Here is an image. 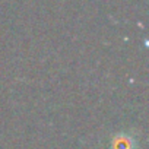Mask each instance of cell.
Listing matches in <instances>:
<instances>
[{
    "label": "cell",
    "mask_w": 149,
    "mask_h": 149,
    "mask_svg": "<svg viewBox=\"0 0 149 149\" xmlns=\"http://www.w3.org/2000/svg\"><path fill=\"white\" fill-rule=\"evenodd\" d=\"M133 148H134L133 140H132L127 134H121V136L114 137L113 149H133Z\"/></svg>",
    "instance_id": "6da1fadb"
}]
</instances>
